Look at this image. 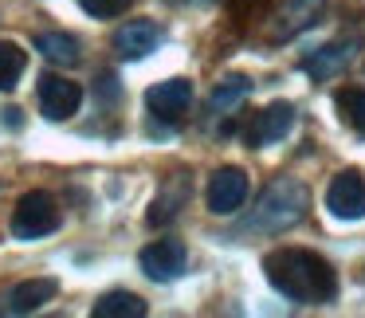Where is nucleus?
<instances>
[{
    "mask_svg": "<svg viewBox=\"0 0 365 318\" xmlns=\"http://www.w3.org/2000/svg\"><path fill=\"white\" fill-rule=\"evenodd\" d=\"M263 271H267V283L275 287L283 299L291 302H330L334 291H338V275L334 267L310 247H275L263 260Z\"/></svg>",
    "mask_w": 365,
    "mask_h": 318,
    "instance_id": "obj_1",
    "label": "nucleus"
},
{
    "mask_svg": "<svg viewBox=\"0 0 365 318\" xmlns=\"http://www.w3.org/2000/svg\"><path fill=\"white\" fill-rule=\"evenodd\" d=\"M307 208H310L307 185L294 181V177H279L263 189L259 205L244 220V232H287L307 216Z\"/></svg>",
    "mask_w": 365,
    "mask_h": 318,
    "instance_id": "obj_2",
    "label": "nucleus"
},
{
    "mask_svg": "<svg viewBox=\"0 0 365 318\" xmlns=\"http://www.w3.org/2000/svg\"><path fill=\"white\" fill-rule=\"evenodd\" d=\"M56 228H59V205L51 193L32 189L16 200V208H12V236L16 240H40L51 236Z\"/></svg>",
    "mask_w": 365,
    "mask_h": 318,
    "instance_id": "obj_3",
    "label": "nucleus"
},
{
    "mask_svg": "<svg viewBox=\"0 0 365 318\" xmlns=\"http://www.w3.org/2000/svg\"><path fill=\"white\" fill-rule=\"evenodd\" d=\"M326 12V0H283L271 16V28H267V40L271 43H287L294 36H302L307 28H314Z\"/></svg>",
    "mask_w": 365,
    "mask_h": 318,
    "instance_id": "obj_4",
    "label": "nucleus"
},
{
    "mask_svg": "<svg viewBox=\"0 0 365 318\" xmlns=\"http://www.w3.org/2000/svg\"><path fill=\"white\" fill-rule=\"evenodd\" d=\"M205 200H208V212L232 216V212H236V208L247 200V173H244V169H236V165L216 169V173L208 177Z\"/></svg>",
    "mask_w": 365,
    "mask_h": 318,
    "instance_id": "obj_5",
    "label": "nucleus"
},
{
    "mask_svg": "<svg viewBox=\"0 0 365 318\" xmlns=\"http://www.w3.org/2000/svg\"><path fill=\"white\" fill-rule=\"evenodd\" d=\"M326 208L338 220H361L365 216V177L357 169H341L326 189Z\"/></svg>",
    "mask_w": 365,
    "mask_h": 318,
    "instance_id": "obj_6",
    "label": "nucleus"
},
{
    "mask_svg": "<svg viewBox=\"0 0 365 318\" xmlns=\"http://www.w3.org/2000/svg\"><path fill=\"white\" fill-rule=\"evenodd\" d=\"M138 263H142V271L153 283H173L185 271V263H189V252H185L181 240H153L150 247H142Z\"/></svg>",
    "mask_w": 365,
    "mask_h": 318,
    "instance_id": "obj_7",
    "label": "nucleus"
},
{
    "mask_svg": "<svg viewBox=\"0 0 365 318\" xmlns=\"http://www.w3.org/2000/svg\"><path fill=\"white\" fill-rule=\"evenodd\" d=\"M354 56H357V36H341V40H330V43L310 51V56L302 59V71H307L310 79H334V75H341L354 63Z\"/></svg>",
    "mask_w": 365,
    "mask_h": 318,
    "instance_id": "obj_8",
    "label": "nucleus"
},
{
    "mask_svg": "<svg viewBox=\"0 0 365 318\" xmlns=\"http://www.w3.org/2000/svg\"><path fill=\"white\" fill-rule=\"evenodd\" d=\"M79 103H83L79 83L63 79V75H40V111H43V118L63 122V118H71V114L79 111Z\"/></svg>",
    "mask_w": 365,
    "mask_h": 318,
    "instance_id": "obj_9",
    "label": "nucleus"
},
{
    "mask_svg": "<svg viewBox=\"0 0 365 318\" xmlns=\"http://www.w3.org/2000/svg\"><path fill=\"white\" fill-rule=\"evenodd\" d=\"M145 106H150V114H158V118L177 122L181 114H189V106H192V83L189 79L158 83V87L145 91Z\"/></svg>",
    "mask_w": 365,
    "mask_h": 318,
    "instance_id": "obj_10",
    "label": "nucleus"
},
{
    "mask_svg": "<svg viewBox=\"0 0 365 318\" xmlns=\"http://www.w3.org/2000/svg\"><path fill=\"white\" fill-rule=\"evenodd\" d=\"M291 126H294V106L291 103H271L267 111L255 114L252 130H247V142L252 145H275L291 134Z\"/></svg>",
    "mask_w": 365,
    "mask_h": 318,
    "instance_id": "obj_11",
    "label": "nucleus"
},
{
    "mask_svg": "<svg viewBox=\"0 0 365 318\" xmlns=\"http://www.w3.org/2000/svg\"><path fill=\"white\" fill-rule=\"evenodd\" d=\"M161 43V32L153 20H126V24L114 32V51L122 59H145L153 48Z\"/></svg>",
    "mask_w": 365,
    "mask_h": 318,
    "instance_id": "obj_12",
    "label": "nucleus"
},
{
    "mask_svg": "<svg viewBox=\"0 0 365 318\" xmlns=\"http://www.w3.org/2000/svg\"><path fill=\"white\" fill-rule=\"evenodd\" d=\"M189 193H192V181H189L185 173H173V177H169V181L158 189V197H153L150 216H145V220H150L153 228H161V224L177 220V212L189 205Z\"/></svg>",
    "mask_w": 365,
    "mask_h": 318,
    "instance_id": "obj_13",
    "label": "nucleus"
},
{
    "mask_svg": "<svg viewBox=\"0 0 365 318\" xmlns=\"http://www.w3.org/2000/svg\"><path fill=\"white\" fill-rule=\"evenodd\" d=\"M59 291L56 279H24V283L12 287L9 294V310L12 314H32V310H40L43 302H51Z\"/></svg>",
    "mask_w": 365,
    "mask_h": 318,
    "instance_id": "obj_14",
    "label": "nucleus"
},
{
    "mask_svg": "<svg viewBox=\"0 0 365 318\" xmlns=\"http://www.w3.org/2000/svg\"><path fill=\"white\" fill-rule=\"evenodd\" d=\"M95 318H142L145 314V299L134 291H106L103 299H95L91 307Z\"/></svg>",
    "mask_w": 365,
    "mask_h": 318,
    "instance_id": "obj_15",
    "label": "nucleus"
},
{
    "mask_svg": "<svg viewBox=\"0 0 365 318\" xmlns=\"http://www.w3.org/2000/svg\"><path fill=\"white\" fill-rule=\"evenodd\" d=\"M36 51H40L43 59H51V63H59V67L79 63V43H75V36H63V32L36 36Z\"/></svg>",
    "mask_w": 365,
    "mask_h": 318,
    "instance_id": "obj_16",
    "label": "nucleus"
},
{
    "mask_svg": "<svg viewBox=\"0 0 365 318\" xmlns=\"http://www.w3.org/2000/svg\"><path fill=\"white\" fill-rule=\"evenodd\" d=\"M247 95H252V83H247L244 75H232V79L216 83L212 98H208V111H212V114H228V111H236Z\"/></svg>",
    "mask_w": 365,
    "mask_h": 318,
    "instance_id": "obj_17",
    "label": "nucleus"
},
{
    "mask_svg": "<svg viewBox=\"0 0 365 318\" xmlns=\"http://www.w3.org/2000/svg\"><path fill=\"white\" fill-rule=\"evenodd\" d=\"M28 67V56L20 43L12 40H0V91H12L20 83V75H24Z\"/></svg>",
    "mask_w": 365,
    "mask_h": 318,
    "instance_id": "obj_18",
    "label": "nucleus"
},
{
    "mask_svg": "<svg viewBox=\"0 0 365 318\" xmlns=\"http://www.w3.org/2000/svg\"><path fill=\"white\" fill-rule=\"evenodd\" d=\"M338 114L341 122H346L349 130H357V134H365V87H346L338 91Z\"/></svg>",
    "mask_w": 365,
    "mask_h": 318,
    "instance_id": "obj_19",
    "label": "nucleus"
},
{
    "mask_svg": "<svg viewBox=\"0 0 365 318\" xmlns=\"http://www.w3.org/2000/svg\"><path fill=\"white\" fill-rule=\"evenodd\" d=\"M79 9L95 20H114L130 9V0H79Z\"/></svg>",
    "mask_w": 365,
    "mask_h": 318,
    "instance_id": "obj_20",
    "label": "nucleus"
}]
</instances>
